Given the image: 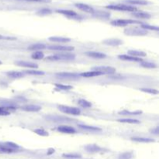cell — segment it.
<instances>
[{
    "label": "cell",
    "mask_w": 159,
    "mask_h": 159,
    "mask_svg": "<svg viewBox=\"0 0 159 159\" xmlns=\"http://www.w3.org/2000/svg\"><path fill=\"white\" fill-rule=\"evenodd\" d=\"M123 41L120 40L118 38H109L106 39L104 41H102V44L108 46H112V47H117L120 45L123 44Z\"/></svg>",
    "instance_id": "9"
},
{
    "label": "cell",
    "mask_w": 159,
    "mask_h": 159,
    "mask_svg": "<svg viewBox=\"0 0 159 159\" xmlns=\"http://www.w3.org/2000/svg\"><path fill=\"white\" fill-rule=\"evenodd\" d=\"M126 2L130 4L141 5V6H145V5L148 4V2L146 0H127Z\"/></svg>",
    "instance_id": "34"
},
{
    "label": "cell",
    "mask_w": 159,
    "mask_h": 159,
    "mask_svg": "<svg viewBox=\"0 0 159 159\" xmlns=\"http://www.w3.org/2000/svg\"><path fill=\"white\" fill-rule=\"evenodd\" d=\"M15 64H16L17 65L23 68H38V65H37V64L29 62V61H18Z\"/></svg>",
    "instance_id": "12"
},
{
    "label": "cell",
    "mask_w": 159,
    "mask_h": 159,
    "mask_svg": "<svg viewBox=\"0 0 159 159\" xmlns=\"http://www.w3.org/2000/svg\"><path fill=\"white\" fill-rule=\"evenodd\" d=\"M106 8L113 9V10H118V11H127V12H135L137 9L134 6H127V5L118 4V5H110L106 6Z\"/></svg>",
    "instance_id": "3"
},
{
    "label": "cell",
    "mask_w": 159,
    "mask_h": 159,
    "mask_svg": "<svg viewBox=\"0 0 159 159\" xmlns=\"http://www.w3.org/2000/svg\"><path fill=\"white\" fill-rule=\"evenodd\" d=\"M46 48V45L44 44L37 43V44H31L30 46L28 47V50L30 51H41V50H43Z\"/></svg>",
    "instance_id": "22"
},
{
    "label": "cell",
    "mask_w": 159,
    "mask_h": 159,
    "mask_svg": "<svg viewBox=\"0 0 159 159\" xmlns=\"http://www.w3.org/2000/svg\"><path fill=\"white\" fill-rule=\"evenodd\" d=\"M55 86L57 88L60 89L61 90H70L71 89H73V87L71 86H65V85H61V84H55Z\"/></svg>",
    "instance_id": "40"
},
{
    "label": "cell",
    "mask_w": 159,
    "mask_h": 159,
    "mask_svg": "<svg viewBox=\"0 0 159 159\" xmlns=\"http://www.w3.org/2000/svg\"><path fill=\"white\" fill-rule=\"evenodd\" d=\"M0 145L2 146V147L9 149L11 151H14V152H17V151H18L19 150H20L21 149V147H20L18 144H17L14 142H11V141H6V142L0 143Z\"/></svg>",
    "instance_id": "10"
},
{
    "label": "cell",
    "mask_w": 159,
    "mask_h": 159,
    "mask_svg": "<svg viewBox=\"0 0 159 159\" xmlns=\"http://www.w3.org/2000/svg\"><path fill=\"white\" fill-rule=\"evenodd\" d=\"M141 28L144 29V30H155V31H158L159 28L156 26H151V25L148 24H144V23H143L141 24Z\"/></svg>",
    "instance_id": "36"
},
{
    "label": "cell",
    "mask_w": 159,
    "mask_h": 159,
    "mask_svg": "<svg viewBox=\"0 0 159 159\" xmlns=\"http://www.w3.org/2000/svg\"><path fill=\"white\" fill-rule=\"evenodd\" d=\"M57 109L64 113H67V114L74 115V116H78L81 114V110L77 107H72V106H64V105H60L57 106Z\"/></svg>",
    "instance_id": "2"
},
{
    "label": "cell",
    "mask_w": 159,
    "mask_h": 159,
    "mask_svg": "<svg viewBox=\"0 0 159 159\" xmlns=\"http://www.w3.org/2000/svg\"><path fill=\"white\" fill-rule=\"evenodd\" d=\"M59 132L65 133V134H75L76 133V130L72 126H67V125H61L57 128Z\"/></svg>",
    "instance_id": "11"
},
{
    "label": "cell",
    "mask_w": 159,
    "mask_h": 159,
    "mask_svg": "<svg viewBox=\"0 0 159 159\" xmlns=\"http://www.w3.org/2000/svg\"><path fill=\"white\" fill-rule=\"evenodd\" d=\"M78 104L80 106H82L83 108H90L92 107V104L91 102H89V101L86 99H81L78 101Z\"/></svg>",
    "instance_id": "32"
},
{
    "label": "cell",
    "mask_w": 159,
    "mask_h": 159,
    "mask_svg": "<svg viewBox=\"0 0 159 159\" xmlns=\"http://www.w3.org/2000/svg\"><path fill=\"white\" fill-rule=\"evenodd\" d=\"M92 71H98L102 75H113L116 72V68L110 66H98L92 68Z\"/></svg>",
    "instance_id": "4"
},
{
    "label": "cell",
    "mask_w": 159,
    "mask_h": 159,
    "mask_svg": "<svg viewBox=\"0 0 159 159\" xmlns=\"http://www.w3.org/2000/svg\"><path fill=\"white\" fill-rule=\"evenodd\" d=\"M158 132H159V127H158V126H157V127H155V129H153V130L151 131V133H152V134H156V135H158Z\"/></svg>",
    "instance_id": "43"
},
{
    "label": "cell",
    "mask_w": 159,
    "mask_h": 159,
    "mask_svg": "<svg viewBox=\"0 0 159 159\" xmlns=\"http://www.w3.org/2000/svg\"><path fill=\"white\" fill-rule=\"evenodd\" d=\"M37 13L39 15H42V16H44V15H49L52 13V11L51 9H42L41 10H39Z\"/></svg>",
    "instance_id": "41"
},
{
    "label": "cell",
    "mask_w": 159,
    "mask_h": 159,
    "mask_svg": "<svg viewBox=\"0 0 159 159\" xmlns=\"http://www.w3.org/2000/svg\"><path fill=\"white\" fill-rule=\"evenodd\" d=\"M76 58V54L70 53L65 54H56L51 55L46 58L47 61H71Z\"/></svg>",
    "instance_id": "1"
},
{
    "label": "cell",
    "mask_w": 159,
    "mask_h": 159,
    "mask_svg": "<svg viewBox=\"0 0 159 159\" xmlns=\"http://www.w3.org/2000/svg\"><path fill=\"white\" fill-rule=\"evenodd\" d=\"M124 33L129 36H144L147 35V32L144 29H126L124 30Z\"/></svg>",
    "instance_id": "5"
},
{
    "label": "cell",
    "mask_w": 159,
    "mask_h": 159,
    "mask_svg": "<svg viewBox=\"0 0 159 159\" xmlns=\"http://www.w3.org/2000/svg\"><path fill=\"white\" fill-rule=\"evenodd\" d=\"M133 157H134V153L132 151H125L119 155L118 159H132Z\"/></svg>",
    "instance_id": "26"
},
{
    "label": "cell",
    "mask_w": 159,
    "mask_h": 159,
    "mask_svg": "<svg viewBox=\"0 0 159 159\" xmlns=\"http://www.w3.org/2000/svg\"><path fill=\"white\" fill-rule=\"evenodd\" d=\"M23 73L31 75V76H44L45 72L42 71H37V70H25Z\"/></svg>",
    "instance_id": "30"
},
{
    "label": "cell",
    "mask_w": 159,
    "mask_h": 159,
    "mask_svg": "<svg viewBox=\"0 0 159 159\" xmlns=\"http://www.w3.org/2000/svg\"><path fill=\"white\" fill-rule=\"evenodd\" d=\"M0 40L3 41H17V37H12V36H4V35H0Z\"/></svg>",
    "instance_id": "42"
},
{
    "label": "cell",
    "mask_w": 159,
    "mask_h": 159,
    "mask_svg": "<svg viewBox=\"0 0 159 159\" xmlns=\"http://www.w3.org/2000/svg\"><path fill=\"white\" fill-rule=\"evenodd\" d=\"M141 91L144 92H146V93L149 94H154V95H157L158 94V91L156 89H148V88H141L140 89Z\"/></svg>",
    "instance_id": "37"
},
{
    "label": "cell",
    "mask_w": 159,
    "mask_h": 159,
    "mask_svg": "<svg viewBox=\"0 0 159 159\" xmlns=\"http://www.w3.org/2000/svg\"><path fill=\"white\" fill-rule=\"evenodd\" d=\"M49 50L51 51H74L75 47H71V46H61V45H51L47 47Z\"/></svg>",
    "instance_id": "8"
},
{
    "label": "cell",
    "mask_w": 159,
    "mask_h": 159,
    "mask_svg": "<svg viewBox=\"0 0 159 159\" xmlns=\"http://www.w3.org/2000/svg\"><path fill=\"white\" fill-rule=\"evenodd\" d=\"M2 62L1 61H0V65H2Z\"/></svg>",
    "instance_id": "45"
},
{
    "label": "cell",
    "mask_w": 159,
    "mask_h": 159,
    "mask_svg": "<svg viewBox=\"0 0 159 159\" xmlns=\"http://www.w3.org/2000/svg\"><path fill=\"white\" fill-rule=\"evenodd\" d=\"M55 76L61 78H76L78 77V75L71 72H60V73H56Z\"/></svg>",
    "instance_id": "17"
},
{
    "label": "cell",
    "mask_w": 159,
    "mask_h": 159,
    "mask_svg": "<svg viewBox=\"0 0 159 159\" xmlns=\"http://www.w3.org/2000/svg\"><path fill=\"white\" fill-rule=\"evenodd\" d=\"M142 112L141 111H133V112H131V111H126V110H123V111H121V112H119V114L121 115H139L141 114Z\"/></svg>",
    "instance_id": "38"
},
{
    "label": "cell",
    "mask_w": 159,
    "mask_h": 159,
    "mask_svg": "<svg viewBox=\"0 0 159 159\" xmlns=\"http://www.w3.org/2000/svg\"><path fill=\"white\" fill-rule=\"evenodd\" d=\"M62 157L68 159H80L82 158V155L78 153H67L63 154Z\"/></svg>",
    "instance_id": "25"
},
{
    "label": "cell",
    "mask_w": 159,
    "mask_h": 159,
    "mask_svg": "<svg viewBox=\"0 0 159 159\" xmlns=\"http://www.w3.org/2000/svg\"><path fill=\"white\" fill-rule=\"evenodd\" d=\"M33 132L35 134H37L39 136H42V137H47L49 136V133L47 132V131H45L44 129L43 128H37L33 130Z\"/></svg>",
    "instance_id": "33"
},
{
    "label": "cell",
    "mask_w": 159,
    "mask_h": 159,
    "mask_svg": "<svg viewBox=\"0 0 159 159\" xmlns=\"http://www.w3.org/2000/svg\"><path fill=\"white\" fill-rule=\"evenodd\" d=\"M134 23H141L133 20H116L111 22V24L116 27H126L127 25L134 24Z\"/></svg>",
    "instance_id": "6"
},
{
    "label": "cell",
    "mask_w": 159,
    "mask_h": 159,
    "mask_svg": "<svg viewBox=\"0 0 159 159\" xmlns=\"http://www.w3.org/2000/svg\"><path fill=\"white\" fill-rule=\"evenodd\" d=\"M79 76H82V77L90 78V77H96V76H102V74L98 72V71H86V72H82V73L79 74Z\"/></svg>",
    "instance_id": "23"
},
{
    "label": "cell",
    "mask_w": 159,
    "mask_h": 159,
    "mask_svg": "<svg viewBox=\"0 0 159 159\" xmlns=\"http://www.w3.org/2000/svg\"><path fill=\"white\" fill-rule=\"evenodd\" d=\"M25 1H30V2H47L48 0H25Z\"/></svg>",
    "instance_id": "44"
},
{
    "label": "cell",
    "mask_w": 159,
    "mask_h": 159,
    "mask_svg": "<svg viewBox=\"0 0 159 159\" xmlns=\"http://www.w3.org/2000/svg\"><path fill=\"white\" fill-rule=\"evenodd\" d=\"M131 141L139 143H151L155 142V139L146 138V137H131Z\"/></svg>",
    "instance_id": "21"
},
{
    "label": "cell",
    "mask_w": 159,
    "mask_h": 159,
    "mask_svg": "<svg viewBox=\"0 0 159 159\" xmlns=\"http://www.w3.org/2000/svg\"><path fill=\"white\" fill-rule=\"evenodd\" d=\"M7 76L12 78H21L24 77V74L23 72H20V71H8L6 73Z\"/></svg>",
    "instance_id": "20"
},
{
    "label": "cell",
    "mask_w": 159,
    "mask_h": 159,
    "mask_svg": "<svg viewBox=\"0 0 159 159\" xmlns=\"http://www.w3.org/2000/svg\"><path fill=\"white\" fill-rule=\"evenodd\" d=\"M23 110H24L26 112H38L41 110V106L38 105L34 104H30V105H25V106L21 107Z\"/></svg>",
    "instance_id": "13"
},
{
    "label": "cell",
    "mask_w": 159,
    "mask_h": 159,
    "mask_svg": "<svg viewBox=\"0 0 159 159\" xmlns=\"http://www.w3.org/2000/svg\"><path fill=\"white\" fill-rule=\"evenodd\" d=\"M9 114H10L9 110H8L6 107L0 106V116H8Z\"/></svg>",
    "instance_id": "39"
},
{
    "label": "cell",
    "mask_w": 159,
    "mask_h": 159,
    "mask_svg": "<svg viewBox=\"0 0 159 159\" xmlns=\"http://www.w3.org/2000/svg\"><path fill=\"white\" fill-rule=\"evenodd\" d=\"M118 58L121 60H123V61H135V62H141L143 61L140 57H133L131 55L128 54H121L118 56Z\"/></svg>",
    "instance_id": "16"
},
{
    "label": "cell",
    "mask_w": 159,
    "mask_h": 159,
    "mask_svg": "<svg viewBox=\"0 0 159 159\" xmlns=\"http://www.w3.org/2000/svg\"><path fill=\"white\" fill-rule=\"evenodd\" d=\"M75 6H76V8L83 11V12H89V13H93L94 12L93 8L89 5L84 4V3H76V4H75Z\"/></svg>",
    "instance_id": "14"
},
{
    "label": "cell",
    "mask_w": 159,
    "mask_h": 159,
    "mask_svg": "<svg viewBox=\"0 0 159 159\" xmlns=\"http://www.w3.org/2000/svg\"><path fill=\"white\" fill-rule=\"evenodd\" d=\"M127 54L133 56V57H140V58L142 57H146V56H147V54L144 52V51H136V50H130V51H127Z\"/></svg>",
    "instance_id": "19"
},
{
    "label": "cell",
    "mask_w": 159,
    "mask_h": 159,
    "mask_svg": "<svg viewBox=\"0 0 159 159\" xmlns=\"http://www.w3.org/2000/svg\"><path fill=\"white\" fill-rule=\"evenodd\" d=\"M133 15H134L135 17L141 19H150L151 17L149 13L144 12H134L133 13Z\"/></svg>",
    "instance_id": "28"
},
{
    "label": "cell",
    "mask_w": 159,
    "mask_h": 159,
    "mask_svg": "<svg viewBox=\"0 0 159 159\" xmlns=\"http://www.w3.org/2000/svg\"><path fill=\"white\" fill-rule=\"evenodd\" d=\"M84 149L86 150L87 152L89 153H99V152H101V151H104V148H102L100 146L97 144H87L84 147Z\"/></svg>",
    "instance_id": "7"
},
{
    "label": "cell",
    "mask_w": 159,
    "mask_h": 159,
    "mask_svg": "<svg viewBox=\"0 0 159 159\" xmlns=\"http://www.w3.org/2000/svg\"><path fill=\"white\" fill-rule=\"evenodd\" d=\"M48 41L56 43H68L71 41V39L63 37H51L48 38Z\"/></svg>",
    "instance_id": "18"
},
{
    "label": "cell",
    "mask_w": 159,
    "mask_h": 159,
    "mask_svg": "<svg viewBox=\"0 0 159 159\" xmlns=\"http://www.w3.org/2000/svg\"><path fill=\"white\" fill-rule=\"evenodd\" d=\"M86 55H87L88 57L97 58V59H103V58L106 57V54L96 52V51H87V52H86Z\"/></svg>",
    "instance_id": "15"
},
{
    "label": "cell",
    "mask_w": 159,
    "mask_h": 159,
    "mask_svg": "<svg viewBox=\"0 0 159 159\" xmlns=\"http://www.w3.org/2000/svg\"><path fill=\"white\" fill-rule=\"evenodd\" d=\"M31 57L34 60H41L44 57V54L43 52H41V51H35L34 53L32 54Z\"/></svg>",
    "instance_id": "35"
},
{
    "label": "cell",
    "mask_w": 159,
    "mask_h": 159,
    "mask_svg": "<svg viewBox=\"0 0 159 159\" xmlns=\"http://www.w3.org/2000/svg\"><path fill=\"white\" fill-rule=\"evenodd\" d=\"M78 127L85 131H101V128L97 127V126H89V125H85V124H78Z\"/></svg>",
    "instance_id": "24"
},
{
    "label": "cell",
    "mask_w": 159,
    "mask_h": 159,
    "mask_svg": "<svg viewBox=\"0 0 159 159\" xmlns=\"http://www.w3.org/2000/svg\"><path fill=\"white\" fill-rule=\"evenodd\" d=\"M140 65L143 68H157L156 64L153 63V62H150V61H142L141 62H140Z\"/></svg>",
    "instance_id": "27"
},
{
    "label": "cell",
    "mask_w": 159,
    "mask_h": 159,
    "mask_svg": "<svg viewBox=\"0 0 159 159\" xmlns=\"http://www.w3.org/2000/svg\"><path fill=\"white\" fill-rule=\"evenodd\" d=\"M118 122L123 123H130V124H138V123H140V121L138 120H135V119H120V120H118Z\"/></svg>",
    "instance_id": "31"
},
{
    "label": "cell",
    "mask_w": 159,
    "mask_h": 159,
    "mask_svg": "<svg viewBox=\"0 0 159 159\" xmlns=\"http://www.w3.org/2000/svg\"><path fill=\"white\" fill-rule=\"evenodd\" d=\"M57 12H58V13H61V14L65 15V16L71 17H75L78 16L77 13H76L75 11H72V10H64V9H61V10H57Z\"/></svg>",
    "instance_id": "29"
}]
</instances>
